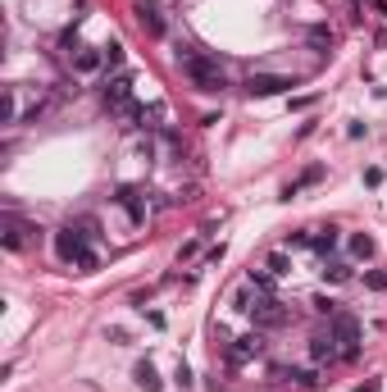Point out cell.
Here are the masks:
<instances>
[{"instance_id":"obj_1","label":"cell","mask_w":387,"mask_h":392,"mask_svg":"<svg viewBox=\"0 0 387 392\" xmlns=\"http://www.w3.org/2000/svg\"><path fill=\"white\" fill-rule=\"evenodd\" d=\"M178 69L191 78V87L201 91H224L228 78L224 69H219V60H210V55H196V51H178Z\"/></svg>"},{"instance_id":"obj_13","label":"cell","mask_w":387,"mask_h":392,"mask_svg":"<svg viewBox=\"0 0 387 392\" xmlns=\"http://www.w3.org/2000/svg\"><path fill=\"white\" fill-rule=\"evenodd\" d=\"M132 379H137V388H141V392H160V388H164V384H160V374H155V365H151V360H141V365L132 369Z\"/></svg>"},{"instance_id":"obj_26","label":"cell","mask_w":387,"mask_h":392,"mask_svg":"<svg viewBox=\"0 0 387 392\" xmlns=\"http://www.w3.org/2000/svg\"><path fill=\"white\" fill-rule=\"evenodd\" d=\"M364 5H374V9H379V14L387 18V0H364Z\"/></svg>"},{"instance_id":"obj_25","label":"cell","mask_w":387,"mask_h":392,"mask_svg":"<svg viewBox=\"0 0 387 392\" xmlns=\"http://www.w3.org/2000/svg\"><path fill=\"white\" fill-rule=\"evenodd\" d=\"M14 114H18V105H14V87L5 91V123H14Z\"/></svg>"},{"instance_id":"obj_3","label":"cell","mask_w":387,"mask_h":392,"mask_svg":"<svg viewBox=\"0 0 387 392\" xmlns=\"http://www.w3.org/2000/svg\"><path fill=\"white\" fill-rule=\"evenodd\" d=\"M328 329H333V338L342 342V360L360 356V320H355V315H346V310L328 315Z\"/></svg>"},{"instance_id":"obj_7","label":"cell","mask_w":387,"mask_h":392,"mask_svg":"<svg viewBox=\"0 0 387 392\" xmlns=\"http://www.w3.org/2000/svg\"><path fill=\"white\" fill-rule=\"evenodd\" d=\"M101 101L110 105L114 114H119L123 105H132V73H119V78H110V82H105V87H101Z\"/></svg>"},{"instance_id":"obj_23","label":"cell","mask_w":387,"mask_h":392,"mask_svg":"<svg viewBox=\"0 0 387 392\" xmlns=\"http://www.w3.org/2000/svg\"><path fill=\"white\" fill-rule=\"evenodd\" d=\"M119 64H123V46L110 42V46H105V69H119Z\"/></svg>"},{"instance_id":"obj_15","label":"cell","mask_w":387,"mask_h":392,"mask_svg":"<svg viewBox=\"0 0 387 392\" xmlns=\"http://www.w3.org/2000/svg\"><path fill=\"white\" fill-rule=\"evenodd\" d=\"M246 283H250V288H255L260 296H274V274H269V270H265V265H260V270H255V265H250V274H246Z\"/></svg>"},{"instance_id":"obj_11","label":"cell","mask_w":387,"mask_h":392,"mask_svg":"<svg viewBox=\"0 0 387 392\" xmlns=\"http://www.w3.org/2000/svg\"><path fill=\"white\" fill-rule=\"evenodd\" d=\"M310 356H315V365H333V360L342 356V351H337V338H333V333H328V338H324V333L310 338Z\"/></svg>"},{"instance_id":"obj_18","label":"cell","mask_w":387,"mask_h":392,"mask_svg":"<svg viewBox=\"0 0 387 392\" xmlns=\"http://www.w3.org/2000/svg\"><path fill=\"white\" fill-rule=\"evenodd\" d=\"M310 51H319V55H328V51H333V32H328L324 23H319V27H310Z\"/></svg>"},{"instance_id":"obj_22","label":"cell","mask_w":387,"mask_h":392,"mask_svg":"<svg viewBox=\"0 0 387 392\" xmlns=\"http://www.w3.org/2000/svg\"><path fill=\"white\" fill-rule=\"evenodd\" d=\"M324 279H333V283H346V279H351V265H346V260H333V265L324 270Z\"/></svg>"},{"instance_id":"obj_20","label":"cell","mask_w":387,"mask_h":392,"mask_svg":"<svg viewBox=\"0 0 387 392\" xmlns=\"http://www.w3.org/2000/svg\"><path fill=\"white\" fill-rule=\"evenodd\" d=\"M319 178H324V169H305V174H301V178H296V183H292V187H287V192H283V196H296V192H301V187H310V183H319Z\"/></svg>"},{"instance_id":"obj_9","label":"cell","mask_w":387,"mask_h":392,"mask_svg":"<svg viewBox=\"0 0 387 392\" xmlns=\"http://www.w3.org/2000/svg\"><path fill=\"white\" fill-rule=\"evenodd\" d=\"M132 14H137V23H141V32H146V37H164V14H160L155 0H137Z\"/></svg>"},{"instance_id":"obj_16","label":"cell","mask_w":387,"mask_h":392,"mask_svg":"<svg viewBox=\"0 0 387 392\" xmlns=\"http://www.w3.org/2000/svg\"><path fill=\"white\" fill-rule=\"evenodd\" d=\"M265 270L269 274H292V255H287V246H274V251H269Z\"/></svg>"},{"instance_id":"obj_24","label":"cell","mask_w":387,"mask_h":392,"mask_svg":"<svg viewBox=\"0 0 387 392\" xmlns=\"http://www.w3.org/2000/svg\"><path fill=\"white\" fill-rule=\"evenodd\" d=\"M173 384H178V388H191V369L182 365V360H178V369H173Z\"/></svg>"},{"instance_id":"obj_14","label":"cell","mask_w":387,"mask_h":392,"mask_svg":"<svg viewBox=\"0 0 387 392\" xmlns=\"http://www.w3.org/2000/svg\"><path fill=\"white\" fill-rule=\"evenodd\" d=\"M69 228H77V233H82L87 242H101V219H96V215H73V219H69Z\"/></svg>"},{"instance_id":"obj_10","label":"cell","mask_w":387,"mask_h":392,"mask_svg":"<svg viewBox=\"0 0 387 392\" xmlns=\"http://www.w3.org/2000/svg\"><path fill=\"white\" fill-rule=\"evenodd\" d=\"M73 69L77 73H101L105 69V51H96V46H77V51H73Z\"/></svg>"},{"instance_id":"obj_21","label":"cell","mask_w":387,"mask_h":392,"mask_svg":"<svg viewBox=\"0 0 387 392\" xmlns=\"http://www.w3.org/2000/svg\"><path fill=\"white\" fill-rule=\"evenodd\" d=\"M364 288H369V292H387V270H364Z\"/></svg>"},{"instance_id":"obj_12","label":"cell","mask_w":387,"mask_h":392,"mask_svg":"<svg viewBox=\"0 0 387 392\" xmlns=\"http://www.w3.org/2000/svg\"><path fill=\"white\" fill-rule=\"evenodd\" d=\"M310 251L315 255H333L337 251V228H319V233L310 237Z\"/></svg>"},{"instance_id":"obj_4","label":"cell","mask_w":387,"mask_h":392,"mask_svg":"<svg viewBox=\"0 0 387 392\" xmlns=\"http://www.w3.org/2000/svg\"><path fill=\"white\" fill-rule=\"evenodd\" d=\"M224 356H228V365H246V360L265 356V333H260V329L237 333V338H232L228 347H224Z\"/></svg>"},{"instance_id":"obj_8","label":"cell","mask_w":387,"mask_h":392,"mask_svg":"<svg viewBox=\"0 0 387 392\" xmlns=\"http://www.w3.org/2000/svg\"><path fill=\"white\" fill-rule=\"evenodd\" d=\"M278 324H287V305L278 301V296H260V305H255V329L269 333V329H278Z\"/></svg>"},{"instance_id":"obj_19","label":"cell","mask_w":387,"mask_h":392,"mask_svg":"<svg viewBox=\"0 0 387 392\" xmlns=\"http://www.w3.org/2000/svg\"><path fill=\"white\" fill-rule=\"evenodd\" d=\"M351 255H355V260H369V255H374V237L369 233H355L351 237Z\"/></svg>"},{"instance_id":"obj_6","label":"cell","mask_w":387,"mask_h":392,"mask_svg":"<svg viewBox=\"0 0 387 392\" xmlns=\"http://www.w3.org/2000/svg\"><path fill=\"white\" fill-rule=\"evenodd\" d=\"M296 82L283 78V73H250L246 78V91L250 96H283V91H292Z\"/></svg>"},{"instance_id":"obj_27","label":"cell","mask_w":387,"mask_h":392,"mask_svg":"<svg viewBox=\"0 0 387 392\" xmlns=\"http://www.w3.org/2000/svg\"><path fill=\"white\" fill-rule=\"evenodd\" d=\"M355 392H379V379H369V384H360Z\"/></svg>"},{"instance_id":"obj_5","label":"cell","mask_w":387,"mask_h":392,"mask_svg":"<svg viewBox=\"0 0 387 392\" xmlns=\"http://www.w3.org/2000/svg\"><path fill=\"white\" fill-rule=\"evenodd\" d=\"M114 201L123 206V215H128V224H132V228L146 224V196H141L132 183H119V187H114Z\"/></svg>"},{"instance_id":"obj_17","label":"cell","mask_w":387,"mask_h":392,"mask_svg":"<svg viewBox=\"0 0 387 392\" xmlns=\"http://www.w3.org/2000/svg\"><path fill=\"white\" fill-rule=\"evenodd\" d=\"M23 233H27V228L9 215V219H5V246H9V251H23Z\"/></svg>"},{"instance_id":"obj_2","label":"cell","mask_w":387,"mask_h":392,"mask_svg":"<svg viewBox=\"0 0 387 392\" xmlns=\"http://www.w3.org/2000/svg\"><path fill=\"white\" fill-rule=\"evenodd\" d=\"M55 255H60L64 265H73V270H82V274H91L96 265H101V260H96V251H91V242H87L77 228H69V224L55 233Z\"/></svg>"}]
</instances>
